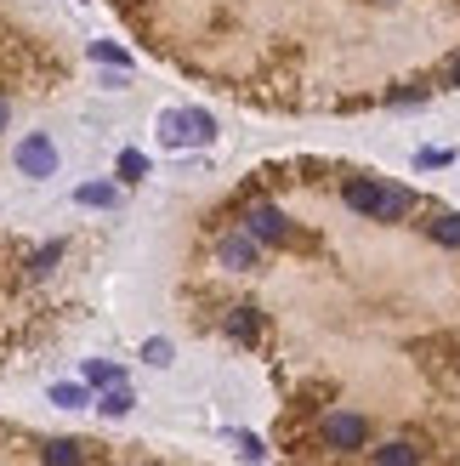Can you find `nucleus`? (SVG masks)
I'll return each mask as SVG.
<instances>
[{
	"label": "nucleus",
	"instance_id": "1",
	"mask_svg": "<svg viewBox=\"0 0 460 466\" xmlns=\"http://www.w3.org/2000/svg\"><path fill=\"white\" fill-rule=\"evenodd\" d=\"M159 137H165V148H199L216 137V120L205 108H171L165 120H159Z\"/></svg>",
	"mask_w": 460,
	"mask_h": 466
},
{
	"label": "nucleus",
	"instance_id": "2",
	"mask_svg": "<svg viewBox=\"0 0 460 466\" xmlns=\"http://www.w3.org/2000/svg\"><path fill=\"white\" fill-rule=\"evenodd\" d=\"M318 438H325V450H335V455H353V450H364V444H370V421H364L358 410H330L325 421H318Z\"/></svg>",
	"mask_w": 460,
	"mask_h": 466
},
{
	"label": "nucleus",
	"instance_id": "3",
	"mask_svg": "<svg viewBox=\"0 0 460 466\" xmlns=\"http://www.w3.org/2000/svg\"><path fill=\"white\" fill-rule=\"evenodd\" d=\"M245 228L256 233V245H285V239H290V217L279 211V205H250V211H245Z\"/></svg>",
	"mask_w": 460,
	"mask_h": 466
},
{
	"label": "nucleus",
	"instance_id": "4",
	"mask_svg": "<svg viewBox=\"0 0 460 466\" xmlns=\"http://www.w3.org/2000/svg\"><path fill=\"white\" fill-rule=\"evenodd\" d=\"M17 171H23V177H57V148H52V137H23V143H17Z\"/></svg>",
	"mask_w": 460,
	"mask_h": 466
},
{
	"label": "nucleus",
	"instance_id": "5",
	"mask_svg": "<svg viewBox=\"0 0 460 466\" xmlns=\"http://www.w3.org/2000/svg\"><path fill=\"white\" fill-rule=\"evenodd\" d=\"M216 256H222V268L245 273V268H256L262 245H256V233H250V228H239V233H222V239H216Z\"/></svg>",
	"mask_w": 460,
	"mask_h": 466
},
{
	"label": "nucleus",
	"instance_id": "6",
	"mask_svg": "<svg viewBox=\"0 0 460 466\" xmlns=\"http://www.w3.org/2000/svg\"><path fill=\"white\" fill-rule=\"evenodd\" d=\"M341 199H347L358 217H375V205H381V182H370V177H353L347 188H341Z\"/></svg>",
	"mask_w": 460,
	"mask_h": 466
},
{
	"label": "nucleus",
	"instance_id": "7",
	"mask_svg": "<svg viewBox=\"0 0 460 466\" xmlns=\"http://www.w3.org/2000/svg\"><path fill=\"white\" fill-rule=\"evenodd\" d=\"M227 336H234V341H262V313L256 308H234V313H227Z\"/></svg>",
	"mask_w": 460,
	"mask_h": 466
},
{
	"label": "nucleus",
	"instance_id": "8",
	"mask_svg": "<svg viewBox=\"0 0 460 466\" xmlns=\"http://www.w3.org/2000/svg\"><path fill=\"white\" fill-rule=\"evenodd\" d=\"M409 205H415V194H409V188H386V182H381L375 222H398V217H409Z\"/></svg>",
	"mask_w": 460,
	"mask_h": 466
},
{
	"label": "nucleus",
	"instance_id": "9",
	"mask_svg": "<svg viewBox=\"0 0 460 466\" xmlns=\"http://www.w3.org/2000/svg\"><path fill=\"white\" fill-rule=\"evenodd\" d=\"M75 199L85 205V211H114V205H120V188H108V182H85Z\"/></svg>",
	"mask_w": 460,
	"mask_h": 466
},
{
	"label": "nucleus",
	"instance_id": "10",
	"mask_svg": "<svg viewBox=\"0 0 460 466\" xmlns=\"http://www.w3.org/2000/svg\"><path fill=\"white\" fill-rule=\"evenodd\" d=\"M370 466H421V450L415 444H381Z\"/></svg>",
	"mask_w": 460,
	"mask_h": 466
},
{
	"label": "nucleus",
	"instance_id": "11",
	"mask_svg": "<svg viewBox=\"0 0 460 466\" xmlns=\"http://www.w3.org/2000/svg\"><path fill=\"white\" fill-rule=\"evenodd\" d=\"M131 404H136V399H131V387H125V381H114V387L103 392V404H97V410H103V415H131Z\"/></svg>",
	"mask_w": 460,
	"mask_h": 466
},
{
	"label": "nucleus",
	"instance_id": "12",
	"mask_svg": "<svg viewBox=\"0 0 460 466\" xmlns=\"http://www.w3.org/2000/svg\"><path fill=\"white\" fill-rule=\"evenodd\" d=\"M85 444H75V438H63V444H52L45 450V466H85V455H80Z\"/></svg>",
	"mask_w": 460,
	"mask_h": 466
},
{
	"label": "nucleus",
	"instance_id": "13",
	"mask_svg": "<svg viewBox=\"0 0 460 466\" xmlns=\"http://www.w3.org/2000/svg\"><path fill=\"white\" fill-rule=\"evenodd\" d=\"M85 381H91V387H114V381H125V370H120V364H103V359H91V364H85Z\"/></svg>",
	"mask_w": 460,
	"mask_h": 466
},
{
	"label": "nucleus",
	"instance_id": "14",
	"mask_svg": "<svg viewBox=\"0 0 460 466\" xmlns=\"http://www.w3.org/2000/svg\"><path fill=\"white\" fill-rule=\"evenodd\" d=\"M432 239H438V245H449V250H460V211H449V217H438V222H432Z\"/></svg>",
	"mask_w": 460,
	"mask_h": 466
},
{
	"label": "nucleus",
	"instance_id": "15",
	"mask_svg": "<svg viewBox=\"0 0 460 466\" xmlns=\"http://www.w3.org/2000/svg\"><path fill=\"white\" fill-rule=\"evenodd\" d=\"M52 404H63V410H85V387H80V381H57V387H52Z\"/></svg>",
	"mask_w": 460,
	"mask_h": 466
},
{
	"label": "nucleus",
	"instance_id": "16",
	"mask_svg": "<svg viewBox=\"0 0 460 466\" xmlns=\"http://www.w3.org/2000/svg\"><path fill=\"white\" fill-rule=\"evenodd\" d=\"M120 177H125V182H143V177H148V159L136 154V148H125V154H120Z\"/></svg>",
	"mask_w": 460,
	"mask_h": 466
},
{
	"label": "nucleus",
	"instance_id": "17",
	"mask_svg": "<svg viewBox=\"0 0 460 466\" xmlns=\"http://www.w3.org/2000/svg\"><path fill=\"white\" fill-rule=\"evenodd\" d=\"M91 57H97V63H114V68H131V52H120V46H108V40L91 46Z\"/></svg>",
	"mask_w": 460,
	"mask_h": 466
},
{
	"label": "nucleus",
	"instance_id": "18",
	"mask_svg": "<svg viewBox=\"0 0 460 466\" xmlns=\"http://www.w3.org/2000/svg\"><path fill=\"white\" fill-rule=\"evenodd\" d=\"M57 262H63V245H45V250L35 256V262H29V273H52Z\"/></svg>",
	"mask_w": 460,
	"mask_h": 466
},
{
	"label": "nucleus",
	"instance_id": "19",
	"mask_svg": "<svg viewBox=\"0 0 460 466\" xmlns=\"http://www.w3.org/2000/svg\"><path fill=\"white\" fill-rule=\"evenodd\" d=\"M415 166H421V171H438V166H449V148H421V154H415Z\"/></svg>",
	"mask_w": 460,
	"mask_h": 466
},
{
	"label": "nucleus",
	"instance_id": "20",
	"mask_svg": "<svg viewBox=\"0 0 460 466\" xmlns=\"http://www.w3.org/2000/svg\"><path fill=\"white\" fill-rule=\"evenodd\" d=\"M143 359H148L154 370H165V364H171V341H148V347H143Z\"/></svg>",
	"mask_w": 460,
	"mask_h": 466
},
{
	"label": "nucleus",
	"instance_id": "21",
	"mask_svg": "<svg viewBox=\"0 0 460 466\" xmlns=\"http://www.w3.org/2000/svg\"><path fill=\"white\" fill-rule=\"evenodd\" d=\"M449 86H460V57H455V68H449Z\"/></svg>",
	"mask_w": 460,
	"mask_h": 466
},
{
	"label": "nucleus",
	"instance_id": "22",
	"mask_svg": "<svg viewBox=\"0 0 460 466\" xmlns=\"http://www.w3.org/2000/svg\"><path fill=\"white\" fill-rule=\"evenodd\" d=\"M0 126H6V103H0Z\"/></svg>",
	"mask_w": 460,
	"mask_h": 466
}]
</instances>
